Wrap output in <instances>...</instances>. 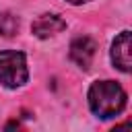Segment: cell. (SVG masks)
I'll return each mask as SVG.
<instances>
[{
	"mask_svg": "<svg viewBox=\"0 0 132 132\" xmlns=\"http://www.w3.org/2000/svg\"><path fill=\"white\" fill-rule=\"evenodd\" d=\"M87 99H89L91 111L97 118L107 120V118H116L118 113H122L128 97L122 85H118L116 80H97L91 85Z\"/></svg>",
	"mask_w": 132,
	"mask_h": 132,
	"instance_id": "obj_1",
	"label": "cell"
},
{
	"mask_svg": "<svg viewBox=\"0 0 132 132\" xmlns=\"http://www.w3.org/2000/svg\"><path fill=\"white\" fill-rule=\"evenodd\" d=\"M29 78V70H27V58L23 52L16 50H8V52H0V82L8 89H16L23 87Z\"/></svg>",
	"mask_w": 132,
	"mask_h": 132,
	"instance_id": "obj_2",
	"label": "cell"
},
{
	"mask_svg": "<svg viewBox=\"0 0 132 132\" xmlns=\"http://www.w3.org/2000/svg\"><path fill=\"white\" fill-rule=\"evenodd\" d=\"M95 54H97V43H95L91 37L80 35V37L72 39V43H70V60H72L78 68L89 70Z\"/></svg>",
	"mask_w": 132,
	"mask_h": 132,
	"instance_id": "obj_3",
	"label": "cell"
},
{
	"mask_svg": "<svg viewBox=\"0 0 132 132\" xmlns=\"http://www.w3.org/2000/svg\"><path fill=\"white\" fill-rule=\"evenodd\" d=\"M132 41H130V31H122L113 43H111V62L118 70L122 72H130V64H132Z\"/></svg>",
	"mask_w": 132,
	"mask_h": 132,
	"instance_id": "obj_4",
	"label": "cell"
},
{
	"mask_svg": "<svg viewBox=\"0 0 132 132\" xmlns=\"http://www.w3.org/2000/svg\"><path fill=\"white\" fill-rule=\"evenodd\" d=\"M64 29H66V21L60 14H52V12L39 14L31 25L33 35H37L39 39H47V37H52V35H56Z\"/></svg>",
	"mask_w": 132,
	"mask_h": 132,
	"instance_id": "obj_5",
	"label": "cell"
},
{
	"mask_svg": "<svg viewBox=\"0 0 132 132\" xmlns=\"http://www.w3.org/2000/svg\"><path fill=\"white\" fill-rule=\"evenodd\" d=\"M16 31H19V19L10 12H0V35L12 37Z\"/></svg>",
	"mask_w": 132,
	"mask_h": 132,
	"instance_id": "obj_6",
	"label": "cell"
},
{
	"mask_svg": "<svg viewBox=\"0 0 132 132\" xmlns=\"http://www.w3.org/2000/svg\"><path fill=\"white\" fill-rule=\"evenodd\" d=\"M66 2H70V4H85V2H89V0H66Z\"/></svg>",
	"mask_w": 132,
	"mask_h": 132,
	"instance_id": "obj_7",
	"label": "cell"
}]
</instances>
